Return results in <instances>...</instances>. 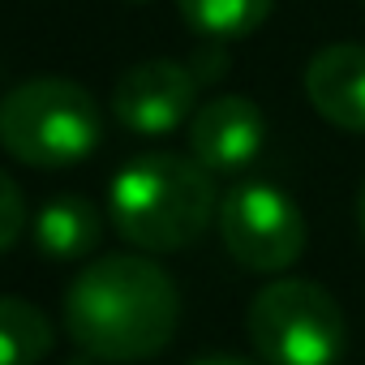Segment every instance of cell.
Returning <instances> with one entry per match:
<instances>
[{
    "label": "cell",
    "instance_id": "obj_8",
    "mask_svg": "<svg viewBox=\"0 0 365 365\" xmlns=\"http://www.w3.org/2000/svg\"><path fill=\"white\" fill-rule=\"evenodd\" d=\"M305 95L327 125L365 133V43H331L314 52L305 65Z\"/></svg>",
    "mask_w": 365,
    "mask_h": 365
},
{
    "label": "cell",
    "instance_id": "obj_13",
    "mask_svg": "<svg viewBox=\"0 0 365 365\" xmlns=\"http://www.w3.org/2000/svg\"><path fill=\"white\" fill-rule=\"evenodd\" d=\"M194 365H254V361H245V356H202Z\"/></svg>",
    "mask_w": 365,
    "mask_h": 365
},
{
    "label": "cell",
    "instance_id": "obj_2",
    "mask_svg": "<svg viewBox=\"0 0 365 365\" xmlns=\"http://www.w3.org/2000/svg\"><path fill=\"white\" fill-rule=\"evenodd\" d=\"M220 211L207 168L180 155H138L108 185V215L116 232L146 254H176L194 245Z\"/></svg>",
    "mask_w": 365,
    "mask_h": 365
},
{
    "label": "cell",
    "instance_id": "obj_6",
    "mask_svg": "<svg viewBox=\"0 0 365 365\" xmlns=\"http://www.w3.org/2000/svg\"><path fill=\"white\" fill-rule=\"evenodd\" d=\"M198 78L176 61H138L116 78L112 116L138 138H168L194 120Z\"/></svg>",
    "mask_w": 365,
    "mask_h": 365
},
{
    "label": "cell",
    "instance_id": "obj_3",
    "mask_svg": "<svg viewBox=\"0 0 365 365\" xmlns=\"http://www.w3.org/2000/svg\"><path fill=\"white\" fill-rule=\"evenodd\" d=\"M103 138V112L69 78H31L0 99V146L26 168H73Z\"/></svg>",
    "mask_w": 365,
    "mask_h": 365
},
{
    "label": "cell",
    "instance_id": "obj_7",
    "mask_svg": "<svg viewBox=\"0 0 365 365\" xmlns=\"http://www.w3.org/2000/svg\"><path fill=\"white\" fill-rule=\"evenodd\" d=\"M267 142L262 108L245 95H215L190 120V159L215 172H245Z\"/></svg>",
    "mask_w": 365,
    "mask_h": 365
},
{
    "label": "cell",
    "instance_id": "obj_11",
    "mask_svg": "<svg viewBox=\"0 0 365 365\" xmlns=\"http://www.w3.org/2000/svg\"><path fill=\"white\" fill-rule=\"evenodd\" d=\"M52 352V322L22 297H0V365H39Z\"/></svg>",
    "mask_w": 365,
    "mask_h": 365
},
{
    "label": "cell",
    "instance_id": "obj_16",
    "mask_svg": "<svg viewBox=\"0 0 365 365\" xmlns=\"http://www.w3.org/2000/svg\"><path fill=\"white\" fill-rule=\"evenodd\" d=\"M361 5H365V0H361Z\"/></svg>",
    "mask_w": 365,
    "mask_h": 365
},
{
    "label": "cell",
    "instance_id": "obj_9",
    "mask_svg": "<svg viewBox=\"0 0 365 365\" xmlns=\"http://www.w3.org/2000/svg\"><path fill=\"white\" fill-rule=\"evenodd\" d=\"M35 250L52 262H78L86 258L103 237V215L86 198H52L35 215Z\"/></svg>",
    "mask_w": 365,
    "mask_h": 365
},
{
    "label": "cell",
    "instance_id": "obj_15",
    "mask_svg": "<svg viewBox=\"0 0 365 365\" xmlns=\"http://www.w3.org/2000/svg\"><path fill=\"white\" fill-rule=\"evenodd\" d=\"M133 5H146V0H133Z\"/></svg>",
    "mask_w": 365,
    "mask_h": 365
},
{
    "label": "cell",
    "instance_id": "obj_14",
    "mask_svg": "<svg viewBox=\"0 0 365 365\" xmlns=\"http://www.w3.org/2000/svg\"><path fill=\"white\" fill-rule=\"evenodd\" d=\"M356 224H361V241H365V180H361V194H356Z\"/></svg>",
    "mask_w": 365,
    "mask_h": 365
},
{
    "label": "cell",
    "instance_id": "obj_5",
    "mask_svg": "<svg viewBox=\"0 0 365 365\" xmlns=\"http://www.w3.org/2000/svg\"><path fill=\"white\" fill-rule=\"evenodd\" d=\"M224 250L232 262L258 275H279L305 254V215L301 207L267 180H241L232 185L215 211Z\"/></svg>",
    "mask_w": 365,
    "mask_h": 365
},
{
    "label": "cell",
    "instance_id": "obj_4",
    "mask_svg": "<svg viewBox=\"0 0 365 365\" xmlns=\"http://www.w3.org/2000/svg\"><path fill=\"white\" fill-rule=\"evenodd\" d=\"M262 365H335L348 344L339 301L314 279H271L245 314Z\"/></svg>",
    "mask_w": 365,
    "mask_h": 365
},
{
    "label": "cell",
    "instance_id": "obj_12",
    "mask_svg": "<svg viewBox=\"0 0 365 365\" xmlns=\"http://www.w3.org/2000/svg\"><path fill=\"white\" fill-rule=\"evenodd\" d=\"M26 228V207H22V190L14 185L9 172H0V254H5Z\"/></svg>",
    "mask_w": 365,
    "mask_h": 365
},
{
    "label": "cell",
    "instance_id": "obj_1",
    "mask_svg": "<svg viewBox=\"0 0 365 365\" xmlns=\"http://www.w3.org/2000/svg\"><path fill=\"white\" fill-rule=\"evenodd\" d=\"M180 322L176 279L138 254H108L86 262L65 292L69 339L112 365H133L163 352Z\"/></svg>",
    "mask_w": 365,
    "mask_h": 365
},
{
    "label": "cell",
    "instance_id": "obj_10",
    "mask_svg": "<svg viewBox=\"0 0 365 365\" xmlns=\"http://www.w3.org/2000/svg\"><path fill=\"white\" fill-rule=\"evenodd\" d=\"M180 18H185L190 31H198L202 39H215V43H228V39H245L254 35L275 0H176Z\"/></svg>",
    "mask_w": 365,
    "mask_h": 365
}]
</instances>
